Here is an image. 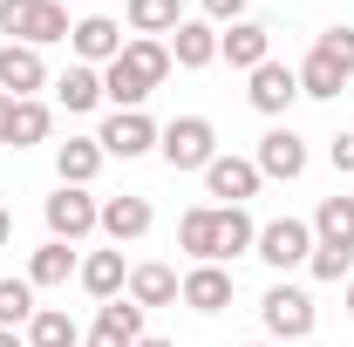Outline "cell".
Segmentation results:
<instances>
[{"label": "cell", "instance_id": "26", "mask_svg": "<svg viewBox=\"0 0 354 347\" xmlns=\"http://www.w3.org/2000/svg\"><path fill=\"white\" fill-rule=\"evenodd\" d=\"M82 334H75V320L62 313V306H41L35 320H28V347H75Z\"/></svg>", "mask_w": 354, "mask_h": 347}, {"label": "cell", "instance_id": "24", "mask_svg": "<svg viewBox=\"0 0 354 347\" xmlns=\"http://www.w3.org/2000/svg\"><path fill=\"white\" fill-rule=\"evenodd\" d=\"M177 21H184L177 0H130V28L150 35V41H157V35H177Z\"/></svg>", "mask_w": 354, "mask_h": 347}, {"label": "cell", "instance_id": "23", "mask_svg": "<svg viewBox=\"0 0 354 347\" xmlns=\"http://www.w3.org/2000/svg\"><path fill=\"white\" fill-rule=\"evenodd\" d=\"M48 130H55V116H48V102H14V123H7V150H28V143H48Z\"/></svg>", "mask_w": 354, "mask_h": 347}, {"label": "cell", "instance_id": "28", "mask_svg": "<svg viewBox=\"0 0 354 347\" xmlns=\"http://www.w3.org/2000/svg\"><path fill=\"white\" fill-rule=\"evenodd\" d=\"M177 245H184L198 265H212V205H198V212L177 218Z\"/></svg>", "mask_w": 354, "mask_h": 347}, {"label": "cell", "instance_id": "31", "mask_svg": "<svg viewBox=\"0 0 354 347\" xmlns=\"http://www.w3.org/2000/svg\"><path fill=\"white\" fill-rule=\"evenodd\" d=\"M313 279H341V272H354V252H327V245H313Z\"/></svg>", "mask_w": 354, "mask_h": 347}, {"label": "cell", "instance_id": "12", "mask_svg": "<svg viewBox=\"0 0 354 347\" xmlns=\"http://www.w3.org/2000/svg\"><path fill=\"white\" fill-rule=\"evenodd\" d=\"M218 55L232 62V68H259V62H272V28H259V21H232V35H218Z\"/></svg>", "mask_w": 354, "mask_h": 347}, {"label": "cell", "instance_id": "21", "mask_svg": "<svg viewBox=\"0 0 354 347\" xmlns=\"http://www.w3.org/2000/svg\"><path fill=\"white\" fill-rule=\"evenodd\" d=\"M55 171H62V184H75V191H82L88 177L102 171V143H95V136H68V143L55 150Z\"/></svg>", "mask_w": 354, "mask_h": 347}, {"label": "cell", "instance_id": "34", "mask_svg": "<svg viewBox=\"0 0 354 347\" xmlns=\"http://www.w3.org/2000/svg\"><path fill=\"white\" fill-rule=\"evenodd\" d=\"M7 123H14V95H0V150H7Z\"/></svg>", "mask_w": 354, "mask_h": 347}, {"label": "cell", "instance_id": "27", "mask_svg": "<svg viewBox=\"0 0 354 347\" xmlns=\"http://www.w3.org/2000/svg\"><path fill=\"white\" fill-rule=\"evenodd\" d=\"M95 327L136 347V341H143V306H136V300H102V313H95Z\"/></svg>", "mask_w": 354, "mask_h": 347}, {"label": "cell", "instance_id": "18", "mask_svg": "<svg viewBox=\"0 0 354 347\" xmlns=\"http://www.w3.org/2000/svg\"><path fill=\"white\" fill-rule=\"evenodd\" d=\"M123 68H130L143 88H157L164 75H171V41H150V35H136V41H123V55H116Z\"/></svg>", "mask_w": 354, "mask_h": 347}, {"label": "cell", "instance_id": "33", "mask_svg": "<svg viewBox=\"0 0 354 347\" xmlns=\"http://www.w3.org/2000/svg\"><path fill=\"white\" fill-rule=\"evenodd\" d=\"M334 171H354V130L334 136Z\"/></svg>", "mask_w": 354, "mask_h": 347}, {"label": "cell", "instance_id": "1", "mask_svg": "<svg viewBox=\"0 0 354 347\" xmlns=\"http://www.w3.org/2000/svg\"><path fill=\"white\" fill-rule=\"evenodd\" d=\"M0 35H21L28 48L68 41V7L62 0H0Z\"/></svg>", "mask_w": 354, "mask_h": 347}, {"label": "cell", "instance_id": "32", "mask_svg": "<svg viewBox=\"0 0 354 347\" xmlns=\"http://www.w3.org/2000/svg\"><path fill=\"white\" fill-rule=\"evenodd\" d=\"M245 14V0H205V21H239Z\"/></svg>", "mask_w": 354, "mask_h": 347}, {"label": "cell", "instance_id": "20", "mask_svg": "<svg viewBox=\"0 0 354 347\" xmlns=\"http://www.w3.org/2000/svg\"><path fill=\"white\" fill-rule=\"evenodd\" d=\"M82 286L95 293V300H116V293L130 286V265H123V245H116V252H88V259H82Z\"/></svg>", "mask_w": 354, "mask_h": 347}, {"label": "cell", "instance_id": "17", "mask_svg": "<svg viewBox=\"0 0 354 347\" xmlns=\"http://www.w3.org/2000/svg\"><path fill=\"white\" fill-rule=\"evenodd\" d=\"M150 198H136V191H123V198H109V205H102V232H109V238H116V245H130V238H143V232H150Z\"/></svg>", "mask_w": 354, "mask_h": 347}, {"label": "cell", "instance_id": "9", "mask_svg": "<svg viewBox=\"0 0 354 347\" xmlns=\"http://www.w3.org/2000/svg\"><path fill=\"white\" fill-rule=\"evenodd\" d=\"M252 245H259V225L245 218V205H218V212H212V265L239 259V252H252Z\"/></svg>", "mask_w": 354, "mask_h": 347}, {"label": "cell", "instance_id": "29", "mask_svg": "<svg viewBox=\"0 0 354 347\" xmlns=\"http://www.w3.org/2000/svg\"><path fill=\"white\" fill-rule=\"evenodd\" d=\"M41 306H35V286L28 279H0V327H21V320H35Z\"/></svg>", "mask_w": 354, "mask_h": 347}, {"label": "cell", "instance_id": "25", "mask_svg": "<svg viewBox=\"0 0 354 347\" xmlns=\"http://www.w3.org/2000/svg\"><path fill=\"white\" fill-rule=\"evenodd\" d=\"M68 272H82V265H75V252H68L62 238H48L41 252H35V265H28V286H62Z\"/></svg>", "mask_w": 354, "mask_h": 347}, {"label": "cell", "instance_id": "15", "mask_svg": "<svg viewBox=\"0 0 354 347\" xmlns=\"http://www.w3.org/2000/svg\"><path fill=\"white\" fill-rule=\"evenodd\" d=\"M184 306L225 313V306H232V272H225V265H191V272H184Z\"/></svg>", "mask_w": 354, "mask_h": 347}, {"label": "cell", "instance_id": "8", "mask_svg": "<svg viewBox=\"0 0 354 347\" xmlns=\"http://www.w3.org/2000/svg\"><path fill=\"white\" fill-rule=\"evenodd\" d=\"M245 95H252V109H259V116H286V102L300 95V68H286V62H259Z\"/></svg>", "mask_w": 354, "mask_h": 347}, {"label": "cell", "instance_id": "22", "mask_svg": "<svg viewBox=\"0 0 354 347\" xmlns=\"http://www.w3.org/2000/svg\"><path fill=\"white\" fill-rule=\"evenodd\" d=\"M55 102L68 109V116H82V109H95L102 102V68H88V62H75L62 82H55Z\"/></svg>", "mask_w": 354, "mask_h": 347}, {"label": "cell", "instance_id": "11", "mask_svg": "<svg viewBox=\"0 0 354 347\" xmlns=\"http://www.w3.org/2000/svg\"><path fill=\"white\" fill-rule=\"evenodd\" d=\"M68 48L82 55L88 68H95V62L109 68V62L123 55V28H116V21H102V14H88V21H75V28H68Z\"/></svg>", "mask_w": 354, "mask_h": 347}, {"label": "cell", "instance_id": "14", "mask_svg": "<svg viewBox=\"0 0 354 347\" xmlns=\"http://www.w3.org/2000/svg\"><path fill=\"white\" fill-rule=\"evenodd\" d=\"M171 62L177 68H212V62H218V28H212V21H177Z\"/></svg>", "mask_w": 354, "mask_h": 347}, {"label": "cell", "instance_id": "16", "mask_svg": "<svg viewBox=\"0 0 354 347\" xmlns=\"http://www.w3.org/2000/svg\"><path fill=\"white\" fill-rule=\"evenodd\" d=\"M313 245L354 252V198H320V212H313Z\"/></svg>", "mask_w": 354, "mask_h": 347}, {"label": "cell", "instance_id": "39", "mask_svg": "<svg viewBox=\"0 0 354 347\" xmlns=\"http://www.w3.org/2000/svg\"><path fill=\"white\" fill-rule=\"evenodd\" d=\"M348 313H354V279H348Z\"/></svg>", "mask_w": 354, "mask_h": 347}, {"label": "cell", "instance_id": "6", "mask_svg": "<svg viewBox=\"0 0 354 347\" xmlns=\"http://www.w3.org/2000/svg\"><path fill=\"white\" fill-rule=\"evenodd\" d=\"M95 143H102V157H123V164H130V157H143V150H157V123H150L143 109H116Z\"/></svg>", "mask_w": 354, "mask_h": 347}, {"label": "cell", "instance_id": "4", "mask_svg": "<svg viewBox=\"0 0 354 347\" xmlns=\"http://www.w3.org/2000/svg\"><path fill=\"white\" fill-rule=\"evenodd\" d=\"M102 225V205L88 198V191H75V184H62L55 198H48V232L62 238V245H75V238H88Z\"/></svg>", "mask_w": 354, "mask_h": 347}, {"label": "cell", "instance_id": "3", "mask_svg": "<svg viewBox=\"0 0 354 347\" xmlns=\"http://www.w3.org/2000/svg\"><path fill=\"white\" fill-rule=\"evenodd\" d=\"M272 272H293V265L313 259V225H300V218H272V225H259V245H252Z\"/></svg>", "mask_w": 354, "mask_h": 347}, {"label": "cell", "instance_id": "7", "mask_svg": "<svg viewBox=\"0 0 354 347\" xmlns=\"http://www.w3.org/2000/svg\"><path fill=\"white\" fill-rule=\"evenodd\" d=\"M41 82H48V68H41V48H28V41H7V48H0V95L28 102V95H35Z\"/></svg>", "mask_w": 354, "mask_h": 347}, {"label": "cell", "instance_id": "10", "mask_svg": "<svg viewBox=\"0 0 354 347\" xmlns=\"http://www.w3.org/2000/svg\"><path fill=\"white\" fill-rule=\"evenodd\" d=\"M205 184H212V198H225V205H245V198H259V164H245V157H212L205 164Z\"/></svg>", "mask_w": 354, "mask_h": 347}, {"label": "cell", "instance_id": "30", "mask_svg": "<svg viewBox=\"0 0 354 347\" xmlns=\"http://www.w3.org/2000/svg\"><path fill=\"white\" fill-rule=\"evenodd\" d=\"M313 55H320L334 75H354V28H327V35L313 41Z\"/></svg>", "mask_w": 354, "mask_h": 347}, {"label": "cell", "instance_id": "37", "mask_svg": "<svg viewBox=\"0 0 354 347\" xmlns=\"http://www.w3.org/2000/svg\"><path fill=\"white\" fill-rule=\"evenodd\" d=\"M7 238H14V218H7V212H0V245H7Z\"/></svg>", "mask_w": 354, "mask_h": 347}, {"label": "cell", "instance_id": "36", "mask_svg": "<svg viewBox=\"0 0 354 347\" xmlns=\"http://www.w3.org/2000/svg\"><path fill=\"white\" fill-rule=\"evenodd\" d=\"M0 347H28V341H21V334H14V327H0Z\"/></svg>", "mask_w": 354, "mask_h": 347}, {"label": "cell", "instance_id": "40", "mask_svg": "<svg viewBox=\"0 0 354 347\" xmlns=\"http://www.w3.org/2000/svg\"><path fill=\"white\" fill-rule=\"evenodd\" d=\"M245 347H259V341H245Z\"/></svg>", "mask_w": 354, "mask_h": 347}, {"label": "cell", "instance_id": "2", "mask_svg": "<svg viewBox=\"0 0 354 347\" xmlns=\"http://www.w3.org/2000/svg\"><path fill=\"white\" fill-rule=\"evenodd\" d=\"M157 150H164L171 171H205V164L218 157V130H212L205 116H177V123L157 130Z\"/></svg>", "mask_w": 354, "mask_h": 347}, {"label": "cell", "instance_id": "35", "mask_svg": "<svg viewBox=\"0 0 354 347\" xmlns=\"http://www.w3.org/2000/svg\"><path fill=\"white\" fill-rule=\"evenodd\" d=\"M88 347H130V341H116V334H102V327H95V334H88Z\"/></svg>", "mask_w": 354, "mask_h": 347}, {"label": "cell", "instance_id": "38", "mask_svg": "<svg viewBox=\"0 0 354 347\" xmlns=\"http://www.w3.org/2000/svg\"><path fill=\"white\" fill-rule=\"evenodd\" d=\"M136 347H171V341H150V334H143V341H136Z\"/></svg>", "mask_w": 354, "mask_h": 347}, {"label": "cell", "instance_id": "5", "mask_svg": "<svg viewBox=\"0 0 354 347\" xmlns=\"http://www.w3.org/2000/svg\"><path fill=\"white\" fill-rule=\"evenodd\" d=\"M259 313H266V334H279V341H307L313 334V300L300 286H272L259 300Z\"/></svg>", "mask_w": 354, "mask_h": 347}, {"label": "cell", "instance_id": "19", "mask_svg": "<svg viewBox=\"0 0 354 347\" xmlns=\"http://www.w3.org/2000/svg\"><path fill=\"white\" fill-rule=\"evenodd\" d=\"M130 300L136 306H171V300H184V279L171 265H130Z\"/></svg>", "mask_w": 354, "mask_h": 347}, {"label": "cell", "instance_id": "13", "mask_svg": "<svg viewBox=\"0 0 354 347\" xmlns=\"http://www.w3.org/2000/svg\"><path fill=\"white\" fill-rule=\"evenodd\" d=\"M252 164H259V177H300L307 171V143H300L293 130H266Z\"/></svg>", "mask_w": 354, "mask_h": 347}]
</instances>
